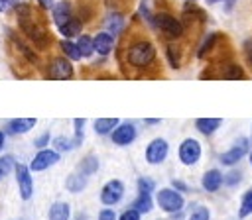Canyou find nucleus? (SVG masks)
I'll return each instance as SVG.
<instances>
[{"instance_id":"nucleus-1","label":"nucleus","mask_w":252,"mask_h":220,"mask_svg":"<svg viewBox=\"0 0 252 220\" xmlns=\"http://www.w3.org/2000/svg\"><path fill=\"white\" fill-rule=\"evenodd\" d=\"M154 59H156V47H154L150 41H146V39L134 41V43L126 49V61H128L132 67H136V69L148 67Z\"/></svg>"},{"instance_id":"nucleus-2","label":"nucleus","mask_w":252,"mask_h":220,"mask_svg":"<svg viewBox=\"0 0 252 220\" xmlns=\"http://www.w3.org/2000/svg\"><path fill=\"white\" fill-rule=\"evenodd\" d=\"M18 22H20V28L24 29V33H26L32 41H35L37 45H45L47 35H45V31H43V28L33 22L32 10H30L28 4H20V6H18Z\"/></svg>"},{"instance_id":"nucleus-3","label":"nucleus","mask_w":252,"mask_h":220,"mask_svg":"<svg viewBox=\"0 0 252 220\" xmlns=\"http://www.w3.org/2000/svg\"><path fill=\"white\" fill-rule=\"evenodd\" d=\"M156 202L159 204V208L167 214H175L181 212L185 206V198L179 191H175L173 187H163L156 192Z\"/></svg>"},{"instance_id":"nucleus-4","label":"nucleus","mask_w":252,"mask_h":220,"mask_svg":"<svg viewBox=\"0 0 252 220\" xmlns=\"http://www.w3.org/2000/svg\"><path fill=\"white\" fill-rule=\"evenodd\" d=\"M250 143H252V139L250 138H246V136H242V138H238L232 145H230V149H226L224 153H220V163L222 165H226V167H232V165H236L244 155H248L250 153Z\"/></svg>"},{"instance_id":"nucleus-5","label":"nucleus","mask_w":252,"mask_h":220,"mask_svg":"<svg viewBox=\"0 0 252 220\" xmlns=\"http://www.w3.org/2000/svg\"><path fill=\"white\" fill-rule=\"evenodd\" d=\"M201 153H203V147H201V141L195 139V138H185L181 143H179V161L185 165V167H191L195 163H199L201 159Z\"/></svg>"},{"instance_id":"nucleus-6","label":"nucleus","mask_w":252,"mask_h":220,"mask_svg":"<svg viewBox=\"0 0 252 220\" xmlns=\"http://www.w3.org/2000/svg\"><path fill=\"white\" fill-rule=\"evenodd\" d=\"M154 26L159 28L167 37H173V39H175V37H181V35H183V24H181L175 16H171V14H165V12L156 14Z\"/></svg>"},{"instance_id":"nucleus-7","label":"nucleus","mask_w":252,"mask_h":220,"mask_svg":"<svg viewBox=\"0 0 252 220\" xmlns=\"http://www.w3.org/2000/svg\"><path fill=\"white\" fill-rule=\"evenodd\" d=\"M167 153H169V143L163 139V138H154L148 145H146V151H144V157L150 165H159L167 159Z\"/></svg>"},{"instance_id":"nucleus-8","label":"nucleus","mask_w":252,"mask_h":220,"mask_svg":"<svg viewBox=\"0 0 252 220\" xmlns=\"http://www.w3.org/2000/svg\"><path fill=\"white\" fill-rule=\"evenodd\" d=\"M122 196H124V183L120 179H110L100 189V202L106 206L118 204L122 200Z\"/></svg>"},{"instance_id":"nucleus-9","label":"nucleus","mask_w":252,"mask_h":220,"mask_svg":"<svg viewBox=\"0 0 252 220\" xmlns=\"http://www.w3.org/2000/svg\"><path fill=\"white\" fill-rule=\"evenodd\" d=\"M16 181H18V189H20V196L24 200H30L33 194V179H32V169L18 163L16 165Z\"/></svg>"},{"instance_id":"nucleus-10","label":"nucleus","mask_w":252,"mask_h":220,"mask_svg":"<svg viewBox=\"0 0 252 220\" xmlns=\"http://www.w3.org/2000/svg\"><path fill=\"white\" fill-rule=\"evenodd\" d=\"M136 136H138L136 126L130 124V122H122V124H118V126L112 130L110 139H112L116 145H130V143L136 139Z\"/></svg>"},{"instance_id":"nucleus-11","label":"nucleus","mask_w":252,"mask_h":220,"mask_svg":"<svg viewBox=\"0 0 252 220\" xmlns=\"http://www.w3.org/2000/svg\"><path fill=\"white\" fill-rule=\"evenodd\" d=\"M73 77V65L69 59L65 57H55L51 63H49V79H55V81H67Z\"/></svg>"},{"instance_id":"nucleus-12","label":"nucleus","mask_w":252,"mask_h":220,"mask_svg":"<svg viewBox=\"0 0 252 220\" xmlns=\"http://www.w3.org/2000/svg\"><path fill=\"white\" fill-rule=\"evenodd\" d=\"M57 161H59V151H55V149H39L33 155V159L30 163V169L32 171H43V169L55 165Z\"/></svg>"},{"instance_id":"nucleus-13","label":"nucleus","mask_w":252,"mask_h":220,"mask_svg":"<svg viewBox=\"0 0 252 220\" xmlns=\"http://www.w3.org/2000/svg\"><path fill=\"white\" fill-rule=\"evenodd\" d=\"M224 185V175L219 169H207L201 177V187L207 192H217Z\"/></svg>"},{"instance_id":"nucleus-14","label":"nucleus","mask_w":252,"mask_h":220,"mask_svg":"<svg viewBox=\"0 0 252 220\" xmlns=\"http://www.w3.org/2000/svg\"><path fill=\"white\" fill-rule=\"evenodd\" d=\"M93 41H94V51H96L98 55H108V53L112 51V47H114V35L108 33V31L96 33V35L93 37Z\"/></svg>"},{"instance_id":"nucleus-15","label":"nucleus","mask_w":252,"mask_h":220,"mask_svg":"<svg viewBox=\"0 0 252 220\" xmlns=\"http://www.w3.org/2000/svg\"><path fill=\"white\" fill-rule=\"evenodd\" d=\"M222 120L220 118H197L195 120V130L203 136H213L220 128Z\"/></svg>"},{"instance_id":"nucleus-16","label":"nucleus","mask_w":252,"mask_h":220,"mask_svg":"<svg viewBox=\"0 0 252 220\" xmlns=\"http://www.w3.org/2000/svg\"><path fill=\"white\" fill-rule=\"evenodd\" d=\"M71 18H73V16H71V4H69V2L63 0V2H57V4L53 6V20H55L57 28L65 26Z\"/></svg>"},{"instance_id":"nucleus-17","label":"nucleus","mask_w":252,"mask_h":220,"mask_svg":"<svg viewBox=\"0 0 252 220\" xmlns=\"http://www.w3.org/2000/svg\"><path fill=\"white\" fill-rule=\"evenodd\" d=\"M35 126V118H14L8 122L10 134H26Z\"/></svg>"},{"instance_id":"nucleus-18","label":"nucleus","mask_w":252,"mask_h":220,"mask_svg":"<svg viewBox=\"0 0 252 220\" xmlns=\"http://www.w3.org/2000/svg\"><path fill=\"white\" fill-rule=\"evenodd\" d=\"M87 183H89V179H87V175H83L81 171H77V173H71L69 177H67V181H65V187H67V191L69 192H81L85 187H87Z\"/></svg>"},{"instance_id":"nucleus-19","label":"nucleus","mask_w":252,"mask_h":220,"mask_svg":"<svg viewBox=\"0 0 252 220\" xmlns=\"http://www.w3.org/2000/svg\"><path fill=\"white\" fill-rule=\"evenodd\" d=\"M118 124H120L118 118H96V120H94V132H96L98 136H110L112 130H114Z\"/></svg>"},{"instance_id":"nucleus-20","label":"nucleus","mask_w":252,"mask_h":220,"mask_svg":"<svg viewBox=\"0 0 252 220\" xmlns=\"http://www.w3.org/2000/svg\"><path fill=\"white\" fill-rule=\"evenodd\" d=\"M132 208H136L140 214H148V212L154 208L152 194H150V192H138V196H136L134 202H132Z\"/></svg>"},{"instance_id":"nucleus-21","label":"nucleus","mask_w":252,"mask_h":220,"mask_svg":"<svg viewBox=\"0 0 252 220\" xmlns=\"http://www.w3.org/2000/svg\"><path fill=\"white\" fill-rule=\"evenodd\" d=\"M69 216H71V208H69L67 202L57 200V202L51 204V208H49V220H69Z\"/></svg>"},{"instance_id":"nucleus-22","label":"nucleus","mask_w":252,"mask_h":220,"mask_svg":"<svg viewBox=\"0 0 252 220\" xmlns=\"http://www.w3.org/2000/svg\"><path fill=\"white\" fill-rule=\"evenodd\" d=\"M252 214V187L242 194L240 206H238V218H248Z\"/></svg>"},{"instance_id":"nucleus-23","label":"nucleus","mask_w":252,"mask_h":220,"mask_svg":"<svg viewBox=\"0 0 252 220\" xmlns=\"http://www.w3.org/2000/svg\"><path fill=\"white\" fill-rule=\"evenodd\" d=\"M53 145H55V149L57 151H71V149H75L77 145H81V141L77 139V138H65V136H59V138H55L53 139Z\"/></svg>"},{"instance_id":"nucleus-24","label":"nucleus","mask_w":252,"mask_h":220,"mask_svg":"<svg viewBox=\"0 0 252 220\" xmlns=\"http://www.w3.org/2000/svg\"><path fill=\"white\" fill-rule=\"evenodd\" d=\"M98 169V157L96 155H87L83 161H81V165H79V171L83 173V175H93L94 171Z\"/></svg>"},{"instance_id":"nucleus-25","label":"nucleus","mask_w":252,"mask_h":220,"mask_svg":"<svg viewBox=\"0 0 252 220\" xmlns=\"http://www.w3.org/2000/svg\"><path fill=\"white\" fill-rule=\"evenodd\" d=\"M59 31H61V35H65V37L79 35V33H81V20L71 18V20H69L65 26H61V28H59Z\"/></svg>"},{"instance_id":"nucleus-26","label":"nucleus","mask_w":252,"mask_h":220,"mask_svg":"<svg viewBox=\"0 0 252 220\" xmlns=\"http://www.w3.org/2000/svg\"><path fill=\"white\" fill-rule=\"evenodd\" d=\"M77 47H79V51H81L83 57H91L93 51H94V41H93V37H89V35H79Z\"/></svg>"},{"instance_id":"nucleus-27","label":"nucleus","mask_w":252,"mask_h":220,"mask_svg":"<svg viewBox=\"0 0 252 220\" xmlns=\"http://www.w3.org/2000/svg\"><path fill=\"white\" fill-rule=\"evenodd\" d=\"M222 77H224V79H228V81H238V79H246V73H244V69H242L240 65L230 63V65H226V67H224Z\"/></svg>"},{"instance_id":"nucleus-28","label":"nucleus","mask_w":252,"mask_h":220,"mask_svg":"<svg viewBox=\"0 0 252 220\" xmlns=\"http://www.w3.org/2000/svg\"><path fill=\"white\" fill-rule=\"evenodd\" d=\"M106 28L110 29L112 35H118L124 28V16L122 14H112L108 20H106Z\"/></svg>"},{"instance_id":"nucleus-29","label":"nucleus","mask_w":252,"mask_h":220,"mask_svg":"<svg viewBox=\"0 0 252 220\" xmlns=\"http://www.w3.org/2000/svg\"><path fill=\"white\" fill-rule=\"evenodd\" d=\"M217 39H219V33H209L205 39H203V43H201V47L197 49V57L199 59H203L211 49H213V45L217 43Z\"/></svg>"},{"instance_id":"nucleus-30","label":"nucleus","mask_w":252,"mask_h":220,"mask_svg":"<svg viewBox=\"0 0 252 220\" xmlns=\"http://www.w3.org/2000/svg\"><path fill=\"white\" fill-rule=\"evenodd\" d=\"M61 49H63V53H65L69 59H73V61H79V59L83 57L81 51H79V47H77V43H71V41H67V39L61 41Z\"/></svg>"},{"instance_id":"nucleus-31","label":"nucleus","mask_w":252,"mask_h":220,"mask_svg":"<svg viewBox=\"0 0 252 220\" xmlns=\"http://www.w3.org/2000/svg\"><path fill=\"white\" fill-rule=\"evenodd\" d=\"M12 169H16L14 157H12V155H2V157H0V181H2L4 177H8V173H10Z\"/></svg>"},{"instance_id":"nucleus-32","label":"nucleus","mask_w":252,"mask_h":220,"mask_svg":"<svg viewBox=\"0 0 252 220\" xmlns=\"http://www.w3.org/2000/svg\"><path fill=\"white\" fill-rule=\"evenodd\" d=\"M138 192H154V189H156V183L150 179V177H138Z\"/></svg>"},{"instance_id":"nucleus-33","label":"nucleus","mask_w":252,"mask_h":220,"mask_svg":"<svg viewBox=\"0 0 252 220\" xmlns=\"http://www.w3.org/2000/svg\"><path fill=\"white\" fill-rule=\"evenodd\" d=\"M187 220H211V210L207 206H197Z\"/></svg>"},{"instance_id":"nucleus-34","label":"nucleus","mask_w":252,"mask_h":220,"mask_svg":"<svg viewBox=\"0 0 252 220\" xmlns=\"http://www.w3.org/2000/svg\"><path fill=\"white\" fill-rule=\"evenodd\" d=\"M240 181H242V173L236 171V169H232L224 175V185H228V187H236Z\"/></svg>"},{"instance_id":"nucleus-35","label":"nucleus","mask_w":252,"mask_h":220,"mask_svg":"<svg viewBox=\"0 0 252 220\" xmlns=\"http://www.w3.org/2000/svg\"><path fill=\"white\" fill-rule=\"evenodd\" d=\"M167 59H169L171 67H175V69H177V67H179V63H181V61H179V51H177L173 45H169V47H167Z\"/></svg>"},{"instance_id":"nucleus-36","label":"nucleus","mask_w":252,"mask_h":220,"mask_svg":"<svg viewBox=\"0 0 252 220\" xmlns=\"http://www.w3.org/2000/svg\"><path fill=\"white\" fill-rule=\"evenodd\" d=\"M140 216H142V214H140L136 208L130 206L128 210H124V212L118 216V220H140Z\"/></svg>"},{"instance_id":"nucleus-37","label":"nucleus","mask_w":252,"mask_h":220,"mask_svg":"<svg viewBox=\"0 0 252 220\" xmlns=\"http://www.w3.org/2000/svg\"><path fill=\"white\" fill-rule=\"evenodd\" d=\"M73 124H75V138H77L79 141H83V128H85V118H75V120H73Z\"/></svg>"},{"instance_id":"nucleus-38","label":"nucleus","mask_w":252,"mask_h":220,"mask_svg":"<svg viewBox=\"0 0 252 220\" xmlns=\"http://www.w3.org/2000/svg\"><path fill=\"white\" fill-rule=\"evenodd\" d=\"M98 220H118V218H116V212L112 208H102L98 212Z\"/></svg>"},{"instance_id":"nucleus-39","label":"nucleus","mask_w":252,"mask_h":220,"mask_svg":"<svg viewBox=\"0 0 252 220\" xmlns=\"http://www.w3.org/2000/svg\"><path fill=\"white\" fill-rule=\"evenodd\" d=\"M242 49H244V55H246V59H248V63L252 65V37L244 41V45H242Z\"/></svg>"},{"instance_id":"nucleus-40","label":"nucleus","mask_w":252,"mask_h":220,"mask_svg":"<svg viewBox=\"0 0 252 220\" xmlns=\"http://www.w3.org/2000/svg\"><path fill=\"white\" fill-rule=\"evenodd\" d=\"M171 187H173L175 191H179V192H187V191H189V187H187L183 181H179V179H173V181H171Z\"/></svg>"},{"instance_id":"nucleus-41","label":"nucleus","mask_w":252,"mask_h":220,"mask_svg":"<svg viewBox=\"0 0 252 220\" xmlns=\"http://www.w3.org/2000/svg\"><path fill=\"white\" fill-rule=\"evenodd\" d=\"M47 141H49V134H43V136H41V138H37V139H35V145H37V147H41V149H43V147H45V145H47Z\"/></svg>"},{"instance_id":"nucleus-42","label":"nucleus","mask_w":252,"mask_h":220,"mask_svg":"<svg viewBox=\"0 0 252 220\" xmlns=\"http://www.w3.org/2000/svg\"><path fill=\"white\" fill-rule=\"evenodd\" d=\"M37 2H39L43 8H49V6H53V0H37Z\"/></svg>"},{"instance_id":"nucleus-43","label":"nucleus","mask_w":252,"mask_h":220,"mask_svg":"<svg viewBox=\"0 0 252 220\" xmlns=\"http://www.w3.org/2000/svg\"><path fill=\"white\" fill-rule=\"evenodd\" d=\"M144 122H146V124H159L161 120H159V118H146Z\"/></svg>"},{"instance_id":"nucleus-44","label":"nucleus","mask_w":252,"mask_h":220,"mask_svg":"<svg viewBox=\"0 0 252 220\" xmlns=\"http://www.w3.org/2000/svg\"><path fill=\"white\" fill-rule=\"evenodd\" d=\"M8 4H10L8 0H0V12H4V10L8 8Z\"/></svg>"},{"instance_id":"nucleus-45","label":"nucleus","mask_w":252,"mask_h":220,"mask_svg":"<svg viewBox=\"0 0 252 220\" xmlns=\"http://www.w3.org/2000/svg\"><path fill=\"white\" fill-rule=\"evenodd\" d=\"M4 139H6V136H4V132H0V149H2V145H4Z\"/></svg>"},{"instance_id":"nucleus-46","label":"nucleus","mask_w":252,"mask_h":220,"mask_svg":"<svg viewBox=\"0 0 252 220\" xmlns=\"http://www.w3.org/2000/svg\"><path fill=\"white\" fill-rule=\"evenodd\" d=\"M75 220H87V214H77Z\"/></svg>"},{"instance_id":"nucleus-47","label":"nucleus","mask_w":252,"mask_h":220,"mask_svg":"<svg viewBox=\"0 0 252 220\" xmlns=\"http://www.w3.org/2000/svg\"><path fill=\"white\" fill-rule=\"evenodd\" d=\"M209 4H217V2H220V0H207Z\"/></svg>"},{"instance_id":"nucleus-48","label":"nucleus","mask_w":252,"mask_h":220,"mask_svg":"<svg viewBox=\"0 0 252 220\" xmlns=\"http://www.w3.org/2000/svg\"><path fill=\"white\" fill-rule=\"evenodd\" d=\"M248 159H250V165H252V151L248 153Z\"/></svg>"}]
</instances>
